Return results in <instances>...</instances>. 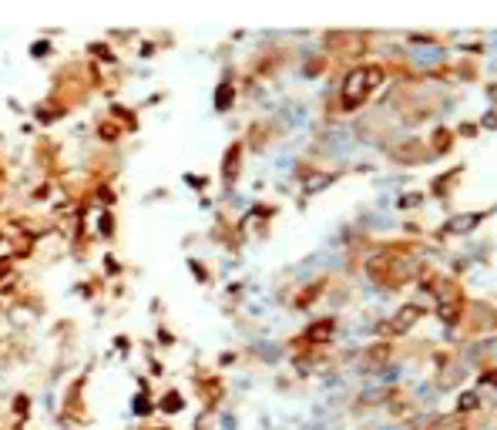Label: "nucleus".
Returning <instances> with one entry per match:
<instances>
[{
    "mask_svg": "<svg viewBox=\"0 0 497 430\" xmlns=\"http://www.w3.org/2000/svg\"><path fill=\"white\" fill-rule=\"evenodd\" d=\"M377 81H380V67H360V71H353L347 77V84H343V107H356L366 94L377 88Z\"/></svg>",
    "mask_w": 497,
    "mask_h": 430,
    "instance_id": "f257e3e1",
    "label": "nucleus"
}]
</instances>
